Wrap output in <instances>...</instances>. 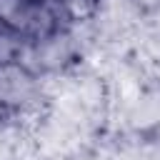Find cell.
Wrapping results in <instances>:
<instances>
[{"label": "cell", "mask_w": 160, "mask_h": 160, "mask_svg": "<svg viewBox=\"0 0 160 160\" xmlns=\"http://www.w3.org/2000/svg\"><path fill=\"white\" fill-rule=\"evenodd\" d=\"M75 60V42H72V25H65L60 30H55L52 35L32 42L28 48V58L25 62L38 72H60L65 70L70 62Z\"/></svg>", "instance_id": "cell-1"}, {"label": "cell", "mask_w": 160, "mask_h": 160, "mask_svg": "<svg viewBox=\"0 0 160 160\" xmlns=\"http://www.w3.org/2000/svg\"><path fill=\"white\" fill-rule=\"evenodd\" d=\"M52 5L60 10L62 20L72 28L92 20L100 10V0H52Z\"/></svg>", "instance_id": "cell-2"}, {"label": "cell", "mask_w": 160, "mask_h": 160, "mask_svg": "<svg viewBox=\"0 0 160 160\" xmlns=\"http://www.w3.org/2000/svg\"><path fill=\"white\" fill-rule=\"evenodd\" d=\"M138 8H142V10H155V8H160V0H132Z\"/></svg>", "instance_id": "cell-3"}]
</instances>
